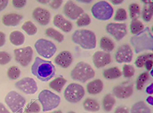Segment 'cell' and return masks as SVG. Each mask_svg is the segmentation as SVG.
Segmentation results:
<instances>
[{"label":"cell","mask_w":153,"mask_h":113,"mask_svg":"<svg viewBox=\"0 0 153 113\" xmlns=\"http://www.w3.org/2000/svg\"><path fill=\"white\" fill-rule=\"evenodd\" d=\"M87 90L90 94L95 95L100 94L102 91L103 83L102 80L96 79L89 82L87 85Z\"/></svg>","instance_id":"44dd1931"},{"label":"cell","mask_w":153,"mask_h":113,"mask_svg":"<svg viewBox=\"0 0 153 113\" xmlns=\"http://www.w3.org/2000/svg\"><path fill=\"white\" fill-rule=\"evenodd\" d=\"M68 113H76L75 112H73V111H69Z\"/></svg>","instance_id":"680465c9"},{"label":"cell","mask_w":153,"mask_h":113,"mask_svg":"<svg viewBox=\"0 0 153 113\" xmlns=\"http://www.w3.org/2000/svg\"><path fill=\"white\" fill-rule=\"evenodd\" d=\"M153 3L145 4L142 11V18L146 22H149L152 19L153 14Z\"/></svg>","instance_id":"f546056e"},{"label":"cell","mask_w":153,"mask_h":113,"mask_svg":"<svg viewBox=\"0 0 153 113\" xmlns=\"http://www.w3.org/2000/svg\"><path fill=\"white\" fill-rule=\"evenodd\" d=\"M95 75L94 70L91 65L83 62H78L71 72L72 79L82 83L93 78Z\"/></svg>","instance_id":"277c9868"},{"label":"cell","mask_w":153,"mask_h":113,"mask_svg":"<svg viewBox=\"0 0 153 113\" xmlns=\"http://www.w3.org/2000/svg\"><path fill=\"white\" fill-rule=\"evenodd\" d=\"M65 15L72 20L77 19L82 15L84 10L71 1H67L64 6Z\"/></svg>","instance_id":"5bb4252c"},{"label":"cell","mask_w":153,"mask_h":113,"mask_svg":"<svg viewBox=\"0 0 153 113\" xmlns=\"http://www.w3.org/2000/svg\"><path fill=\"white\" fill-rule=\"evenodd\" d=\"M130 28L131 34L136 35L144 29V25L140 20H131Z\"/></svg>","instance_id":"1f68e13d"},{"label":"cell","mask_w":153,"mask_h":113,"mask_svg":"<svg viewBox=\"0 0 153 113\" xmlns=\"http://www.w3.org/2000/svg\"><path fill=\"white\" fill-rule=\"evenodd\" d=\"M23 16L17 13H8L2 16V23L7 27H16L23 19Z\"/></svg>","instance_id":"ffe728a7"},{"label":"cell","mask_w":153,"mask_h":113,"mask_svg":"<svg viewBox=\"0 0 153 113\" xmlns=\"http://www.w3.org/2000/svg\"><path fill=\"white\" fill-rule=\"evenodd\" d=\"M22 29L29 36H33L37 33V28L33 22L27 21L22 26Z\"/></svg>","instance_id":"4dcf8cb0"},{"label":"cell","mask_w":153,"mask_h":113,"mask_svg":"<svg viewBox=\"0 0 153 113\" xmlns=\"http://www.w3.org/2000/svg\"><path fill=\"white\" fill-rule=\"evenodd\" d=\"M67 81L63 77L60 76L53 80L49 83L50 88L56 91L57 93H61L62 89L66 84Z\"/></svg>","instance_id":"cb8c5ba5"},{"label":"cell","mask_w":153,"mask_h":113,"mask_svg":"<svg viewBox=\"0 0 153 113\" xmlns=\"http://www.w3.org/2000/svg\"><path fill=\"white\" fill-rule=\"evenodd\" d=\"M17 89L27 94H33L38 90L37 83L35 80L30 77H25L15 83Z\"/></svg>","instance_id":"8fae6325"},{"label":"cell","mask_w":153,"mask_h":113,"mask_svg":"<svg viewBox=\"0 0 153 113\" xmlns=\"http://www.w3.org/2000/svg\"><path fill=\"white\" fill-rule=\"evenodd\" d=\"M40 111V107L36 101L32 100L26 106L25 112L26 113H37Z\"/></svg>","instance_id":"d590c367"},{"label":"cell","mask_w":153,"mask_h":113,"mask_svg":"<svg viewBox=\"0 0 153 113\" xmlns=\"http://www.w3.org/2000/svg\"><path fill=\"white\" fill-rule=\"evenodd\" d=\"M130 43L136 54L143 51H153V35L149 28L146 27L140 33L131 36Z\"/></svg>","instance_id":"7a4b0ae2"},{"label":"cell","mask_w":153,"mask_h":113,"mask_svg":"<svg viewBox=\"0 0 153 113\" xmlns=\"http://www.w3.org/2000/svg\"><path fill=\"white\" fill-rule=\"evenodd\" d=\"M141 1L143 2V3L145 4H149L153 3L152 1Z\"/></svg>","instance_id":"db71d44e"},{"label":"cell","mask_w":153,"mask_h":113,"mask_svg":"<svg viewBox=\"0 0 153 113\" xmlns=\"http://www.w3.org/2000/svg\"><path fill=\"white\" fill-rule=\"evenodd\" d=\"M92 60L94 66L100 69L110 64L111 62V56L108 52L98 51L93 54Z\"/></svg>","instance_id":"9a60e30c"},{"label":"cell","mask_w":153,"mask_h":113,"mask_svg":"<svg viewBox=\"0 0 153 113\" xmlns=\"http://www.w3.org/2000/svg\"><path fill=\"white\" fill-rule=\"evenodd\" d=\"M45 34L48 37L53 39L59 43H61L64 40V35L53 28H48L46 29Z\"/></svg>","instance_id":"f1b7e54d"},{"label":"cell","mask_w":153,"mask_h":113,"mask_svg":"<svg viewBox=\"0 0 153 113\" xmlns=\"http://www.w3.org/2000/svg\"><path fill=\"white\" fill-rule=\"evenodd\" d=\"M123 75L125 78H130L133 77L135 74V69L133 66L129 64H125L123 69Z\"/></svg>","instance_id":"f35d334b"},{"label":"cell","mask_w":153,"mask_h":113,"mask_svg":"<svg viewBox=\"0 0 153 113\" xmlns=\"http://www.w3.org/2000/svg\"><path fill=\"white\" fill-rule=\"evenodd\" d=\"M133 52L128 44H123L120 46L115 54V59L117 63H130L133 59Z\"/></svg>","instance_id":"4fadbf2b"},{"label":"cell","mask_w":153,"mask_h":113,"mask_svg":"<svg viewBox=\"0 0 153 113\" xmlns=\"http://www.w3.org/2000/svg\"><path fill=\"white\" fill-rule=\"evenodd\" d=\"M153 61L152 59H148V60L145 63V68L147 71H150L152 70L153 68Z\"/></svg>","instance_id":"f6af8a7d"},{"label":"cell","mask_w":153,"mask_h":113,"mask_svg":"<svg viewBox=\"0 0 153 113\" xmlns=\"http://www.w3.org/2000/svg\"><path fill=\"white\" fill-rule=\"evenodd\" d=\"M4 101L13 113H23L26 101L19 93L11 91L5 96Z\"/></svg>","instance_id":"52a82bcc"},{"label":"cell","mask_w":153,"mask_h":113,"mask_svg":"<svg viewBox=\"0 0 153 113\" xmlns=\"http://www.w3.org/2000/svg\"><path fill=\"white\" fill-rule=\"evenodd\" d=\"M9 39L11 43L14 46H19L24 43L25 37L21 32L14 31L10 35Z\"/></svg>","instance_id":"7402d4cb"},{"label":"cell","mask_w":153,"mask_h":113,"mask_svg":"<svg viewBox=\"0 0 153 113\" xmlns=\"http://www.w3.org/2000/svg\"><path fill=\"white\" fill-rule=\"evenodd\" d=\"M133 84H122L114 87L112 92L114 95L119 99H126L130 97L133 94Z\"/></svg>","instance_id":"e0dca14e"},{"label":"cell","mask_w":153,"mask_h":113,"mask_svg":"<svg viewBox=\"0 0 153 113\" xmlns=\"http://www.w3.org/2000/svg\"><path fill=\"white\" fill-rule=\"evenodd\" d=\"M8 4L7 0H0V12L4 10L7 7Z\"/></svg>","instance_id":"bcb514c9"},{"label":"cell","mask_w":153,"mask_h":113,"mask_svg":"<svg viewBox=\"0 0 153 113\" xmlns=\"http://www.w3.org/2000/svg\"><path fill=\"white\" fill-rule=\"evenodd\" d=\"M114 113H129V109L124 106H119L115 109Z\"/></svg>","instance_id":"ee69618b"},{"label":"cell","mask_w":153,"mask_h":113,"mask_svg":"<svg viewBox=\"0 0 153 113\" xmlns=\"http://www.w3.org/2000/svg\"><path fill=\"white\" fill-rule=\"evenodd\" d=\"M123 0H113V1H111V2L114 5H118V4L123 3Z\"/></svg>","instance_id":"816d5d0a"},{"label":"cell","mask_w":153,"mask_h":113,"mask_svg":"<svg viewBox=\"0 0 153 113\" xmlns=\"http://www.w3.org/2000/svg\"><path fill=\"white\" fill-rule=\"evenodd\" d=\"M76 1L81 2V3L83 2V3H90L92 1Z\"/></svg>","instance_id":"11a10c76"},{"label":"cell","mask_w":153,"mask_h":113,"mask_svg":"<svg viewBox=\"0 0 153 113\" xmlns=\"http://www.w3.org/2000/svg\"><path fill=\"white\" fill-rule=\"evenodd\" d=\"M127 18L126 10L123 8H119L116 10L114 20L116 21H123Z\"/></svg>","instance_id":"ab89813d"},{"label":"cell","mask_w":153,"mask_h":113,"mask_svg":"<svg viewBox=\"0 0 153 113\" xmlns=\"http://www.w3.org/2000/svg\"><path fill=\"white\" fill-rule=\"evenodd\" d=\"M149 74L147 72H143L137 77L136 82V88L138 90L142 89L144 84L149 78Z\"/></svg>","instance_id":"e575fe53"},{"label":"cell","mask_w":153,"mask_h":113,"mask_svg":"<svg viewBox=\"0 0 153 113\" xmlns=\"http://www.w3.org/2000/svg\"><path fill=\"white\" fill-rule=\"evenodd\" d=\"M153 83L150 84L147 87L146 89V93L148 94H152L153 93Z\"/></svg>","instance_id":"681fc988"},{"label":"cell","mask_w":153,"mask_h":113,"mask_svg":"<svg viewBox=\"0 0 153 113\" xmlns=\"http://www.w3.org/2000/svg\"><path fill=\"white\" fill-rule=\"evenodd\" d=\"M35 48L37 53L45 59L52 57L57 50L56 46L52 42L43 39L36 41Z\"/></svg>","instance_id":"9c48e42d"},{"label":"cell","mask_w":153,"mask_h":113,"mask_svg":"<svg viewBox=\"0 0 153 113\" xmlns=\"http://www.w3.org/2000/svg\"><path fill=\"white\" fill-rule=\"evenodd\" d=\"M153 58V54L152 53L143 54L139 56L135 59V66L138 68H141L144 66L145 63L148 59H152Z\"/></svg>","instance_id":"d6a6232c"},{"label":"cell","mask_w":153,"mask_h":113,"mask_svg":"<svg viewBox=\"0 0 153 113\" xmlns=\"http://www.w3.org/2000/svg\"><path fill=\"white\" fill-rule=\"evenodd\" d=\"M91 12L96 19L106 21L112 17L114 9L108 2L102 1H98L92 6Z\"/></svg>","instance_id":"8992f818"},{"label":"cell","mask_w":153,"mask_h":113,"mask_svg":"<svg viewBox=\"0 0 153 113\" xmlns=\"http://www.w3.org/2000/svg\"><path fill=\"white\" fill-rule=\"evenodd\" d=\"M91 23V19L87 13H84L80 16L76 21V24L79 27H85Z\"/></svg>","instance_id":"74e56055"},{"label":"cell","mask_w":153,"mask_h":113,"mask_svg":"<svg viewBox=\"0 0 153 113\" xmlns=\"http://www.w3.org/2000/svg\"><path fill=\"white\" fill-rule=\"evenodd\" d=\"M72 41L85 49H94L96 36L94 33L87 29L76 30L71 36Z\"/></svg>","instance_id":"3957f363"},{"label":"cell","mask_w":153,"mask_h":113,"mask_svg":"<svg viewBox=\"0 0 153 113\" xmlns=\"http://www.w3.org/2000/svg\"><path fill=\"white\" fill-rule=\"evenodd\" d=\"M53 24L55 27L59 28L64 32H71L73 28V25L69 21L66 19L61 15L58 14L54 16Z\"/></svg>","instance_id":"d6986e66"},{"label":"cell","mask_w":153,"mask_h":113,"mask_svg":"<svg viewBox=\"0 0 153 113\" xmlns=\"http://www.w3.org/2000/svg\"><path fill=\"white\" fill-rule=\"evenodd\" d=\"M0 113H10L4 104L0 103Z\"/></svg>","instance_id":"c3c4849f"},{"label":"cell","mask_w":153,"mask_h":113,"mask_svg":"<svg viewBox=\"0 0 153 113\" xmlns=\"http://www.w3.org/2000/svg\"><path fill=\"white\" fill-rule=\"evenodd\" d=\"M12 59L11 55L8 52L0 51V65H4L8 64Z\"/></svg>","instance_id":"60d3db41"},{"label":"cell","mask_w":153,"mask_h":113,"mask_svg":"<svg viewBox=\"0 0 153 113\" xmlns=\"http://www.w3.org/2000/svg\"><path fill=\"white\" fill-rule=\"evenodd\" d=\"M15 59L22 66H27L32 59L33 50L30 46L14 50Z\"/></svg>","instance_id":"30bf717a"},{"label":"cell","mask_w":153,"mask_h":113,"mask_svg":"<svg viewBox=\"0 0 153 113\" xmlns=\"http://www.w3.org/2000/svg\"><path fill=\"white\" fill-rule=\"evenodd\" d=\"M21 71L18 67L16 66H11L7 71V76L12 80H16L20 76Z\"/></svg>","instance_id":"8d00e7d4"},{"label":"cell","mask_w":153,"mask_h":113,"mask_svg":"<svg viewBox=\"0 0 153 113\" xmlns=\"http://www.w3.org/2000/svg\"><path fill=\"white\" fill-rule=\"evenodd\" d=\"M31 72L38 80L46 82L54 77L56 68L51 62L36 57L31 67Z\"/></svg>","instance_id":"6da1fadb"},{"label":"cell","mask_w":153,"mask_h":113,"mask_svg":"<svg viewBox=\"0 0 153 113\" xmlns=\"http://www.w3.org/2000/svg\"><path fill=\"white\" fill-rule=\"evenodd\" d=\"M146 102H147L148 104H149V105H151V106H153V99L152 96H148V97L146 99Z\"/></svg>","instance_id":"f907efd6"},{"label":"cell","mask_w":153,"mask_h":113,"mask_svg":"<svg viewBox=\"0 0 153 113\" xmlns=\"http://www.w3.org/2000/svg\"><path fill=\"white\" fill-rule=\"evenodd\" d=\"M115 99L114 95L111 94H108L104 96L102 101L103 109L106 112H110L112 110L115 103Z\"/></svg>","instance_id":"4316f807"},{"label":"cell","mask_w":153,"mask_h":113,"mask_svg":"<svg viewBox=\"0 0 153 113\" xmlns=\"http://www.w3.org/2000/svg\"><path fill=\"white\" fill-rule=\"evenodd\" d=\"M73 60L72 56L68 51H63L59 53L55 59V62L63 68H68Z\"/></svg>","instance_id":"ac0fdd59"},{"label":"cell","mask_w":153,"mask_h":113,"mask_svg":"<svg viewBox=\"0 0 153 113\" xmlns=\"http://www.w3.org/2000/svg\"><path fill=\"white\" fill-rule=\"evenodd\" d=\"M100 46L103 51L108 53L112 51L114 48V42L111 41V40L106 36H103L100 39Z\"/></svg>","instance_id":"83f0119b"},{"label":"cell","mask_w":153,"mask_h":113,"mask_svg":"<svg viewBox=\"0 0 153 113\" xmlns=\"http://www.w3.org/2000/svg\"><path fill=\"white\" fill-rule=\"evenodd\" d=\"M32 16L33 19L42 26H45L48 24L51 18L49 11L41 7L36 8L33 10Z\"/></svg>","instance_id":"2e32d148"},{"label":"cell","mask_w":153,"mask_h":113,"mask_svg":"<svg viewBox=\"0 0 153 113\" xmlns=\"http://www.w3.org/2000/svg\"><path fill=\"white\" fill-rule=\"evenodd\" d=\"M106 31L119 41L126 35L127 25L126 23H110L106 25Z\"/></svg>","instance_id":"7c38bea8"},{"label":"cell","mask_w":153,"mask_h":113,"mask_svg":"<svg viewBox=\"0 0 153 113\" xmlns=\"http://www.w3.org/2000/svg\"><path fill=\"white\" fill-rule=\"evenodd\" d=\"M150 72H150L151 75V76H153V74H152V72H153V70H151Z\"/></svg>","instance_id":"6f0895ef"},{"label":"cell","mask_w":153,"mask_h":113,"mask_svg":"<svg viewBox=\"0 0 153 113\" xmlns=\"http://www.w3.org/2000/svg\"><path fill=\"white\" fill-rule=\"evenodd\" d=\"M38 100L42 105L43 112H47L57 108L60 103V97L48 90H44L38 95Z\"/></svg>","instance_id":"5b68a950"},{"label":"cell","mask_w":153,"mask_h":113,"mask_svg":"<svg viewBox=\"0 0 153 113\" xmlns=\"http://www.w3.org/2000/svg\"><path fill=\"white\" fill-rule=\"evenodd\" d=\"M122 75V72L117 67L110 68L106 69L103 72V76L107 80L118 78Z\"/></svg>","instance_id":"d4e9b609"},{"label":"cell","mask_w":153,"mask_h":113,"mask_svg":"<svg viewBox=\"0 0 153 113\" xmlns=\"http://www.w3.org/2000/svg\"><path fill=\"white\" fill-rule=\"evenodd\" d=\"M129 13L131 20L138 19L140 17V8L139 5L135 3H133L129 5Z\"/></svg>","instance_id":"836d02e7"},{"label":"cell","mask_w":153,"mask_h":113,"mask_svg":"<svg viewBox=\"0 0 153 113\" xmlns=\"http://www.w3.org/2000/svg\"><path fill=\"white\" fill-rule=\"evenodd\" d=\"M130 113H151V111L145 102L139 101L131 106Z\"/></svg>","instance_id":"484cf974"},{"label":"cell","mask_w":153,"mask_h":113,"mask_svg":"<svg viewBox=\"0 0 153 113\" xmlns=\"http://www.w3.org/2000/svg\"><path fill=\"white\" fill-rule=\"evenodd\" d=\"M83 106L85 110L88 112H98L100 109V106L97 101L90 98L84 100L83 103Z\"/></svg>","instance_id":"603a6c76"},{"label":"cell","mask_w":153,"mask_h":113,"mask_svg":"<svg viewBox=\"0 0 153 113\" xmlns=\"http://www.w3.org/2000/svg\"><path fill=\"white\" fill-rule=\"evenodd\" d=\"M5 43V35L4 33L0 31V48L2 47Z\"/></svg>","instance_id":"7dc6e473"},{"label":"cell","mask_w":153,"mask_h":113,"mask_svg":"<svg viewBox=\"0 0 153 113\" xmlns=\"http://www.w3.org/2000/svg\"><path fill=\"white\" fill-rule=\"evenodd\" d=\"M37 2H38L39 3H40V4H48V3H49V1H47V0H44V1H43V0H37Z\"/></svg>","instance_id":"f5cc1de1"},{"label":"cell","mask_w":153,"mask_h":113,"mask_svg":"<svg viewBox=\"0 0 153 113\" xmlns=\"http://www.w3.org/2000/svg\"><path fill=\"white\" fill-rule=\"evenodd\" d=\"M63 3L62 0H55L53 1L50 3V6L52 8L54 9H57L61 6V4Z\"/></svg>","instance_id":"7bdbcfd3"},{"label":"cell","mask_w":153,"mask_h":113,"mask_svg":"<svg viewBox=\"0 0 153 113\" xmlns=\"http://www.w3.org/2000/svg\"><path fill=\"white\" fill-rule=\"evenodd\" d=\"M63 113L61 110H56L53 111V112H50V113Z\"/></svg>","instance_id":"9f6ffc18"},{"label":"cell","mask_w":153,"mask_h":113,"mask_svg":"<svg viewBox=\"0 0 153 113\" xmlns=\"http://www.w3.org/2000/svg\"><path fill=\"white\" fill-rule=\"evenodd\" d=\"M83 87L78 83L69 84L64 91V96L68 102L75 103L79 102L85 95Z\"/></svg>","instance_id":"ba28073f"},{"label":"cell","mask_w":153,"mask_h":113,"mask_svg":"<svg viewBox=\"0 0 153 113\" xmlns=\"http://www.w3.org/2000/svg\"><path fill=\"white\" fill-rule=\"evenodd\" d=\"M12 4L14 7L22 8L25 6L26 1L25 0H13L12 1Z\"/></svg>","instance_id":"b9f144b4"}]
</instances>
